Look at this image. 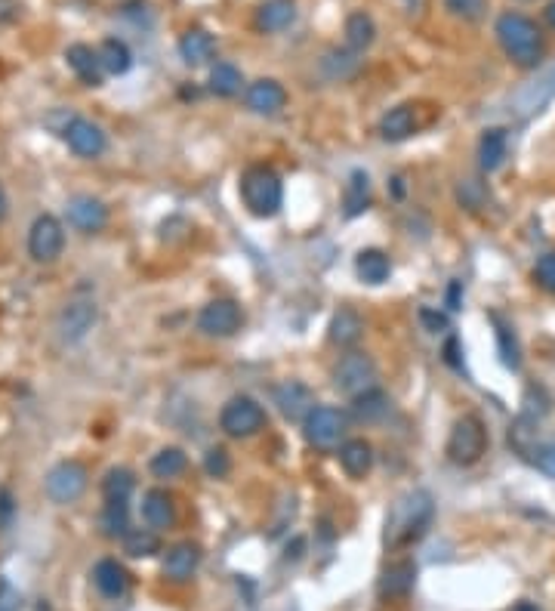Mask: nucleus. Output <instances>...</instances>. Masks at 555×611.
<instances>
[{
    "label": "nucleus",
    "mask_w": 555,
    "mask_h": 611,
    "mask_svg": "<svg viewBox=\"0 0 555 611\" xmlns=\"http://www.w3.org/2000/svg\"><path fill=\"white\" fill-rule=\"evenodd\" d=\"M525 460H528L531 466H537L543 476L555 479V442H537V445L525 454Z\"/></svg>",
    "instance_id": "ea45409f"
},
{
    "label": "nucleus",
    "mask_w": 555,
    "mask_h": 611,
    "mask_svg": "<svg viewBox=\"0 0 555 611\" xmlns=\"http://www.w3.org/2000/svg\"><path fill=\"white\" fill-rule=\"evenodd\" d=\"M389 408H392V399L380 386L367 389V392H361L352 399V414H355L358 423H380L389 414Z\"/></svg>",
    "instance_id": "bb28decb"
},
{
    "label": "nucleus",
    "mask_w": 555,
    "mask_h": 611,
    "mask_svg": "<svg viewBox=\"0 0 555 611\" xmlns=\"http://www.w3.org/2000/svg\"><path fill=\"white\" fill-rule=\"evenodd\" d=\"M423 321L429 325V331H432V334H438V331L448 328V321H444V315H432L429 309H423Z\"/></svg>",
    "instance_id": "c03bdc74"
},
{
    "label": "nucleus",
    "mask_w": 555,
    "mask_h": 611,
    "mask_svg": "<svg viewBox=\"0 0 555 611\" xmlns=\"http://www.w3.org/2000/svg\"><path fill=\"white\" fill-rule=\"evenodd\" d=\"M552 96H555V65H549L543 75L528 81L522 90L512 96V109H515L518 118H534L552 102Z\"/></svg>",
    "instance_id": "f8f14e48"
},
{
    "label": "nucleus",
    "mask_w": 555,
    "mask_h": 611,
    "mask_svg": "<svg viewBox=\"0 0 555 611\" xmlns=\"http://www.w3.org/2000/svg\"><path fill=\"white\" fill-rule=\"evenodd\" d=\"M68 223L81 232H99L108 223V210L102 201L90 198V195H78L68 201Z\"/></svg>",
    "instance_id": "f3484780"
},
{
    "label": "nucleus",
    "mask_w": 555,
    "mask_h": 611,
    "mask_svg": "<svg viewBox=\"0 0 555 611\" xmlns=\"http://www.w3.org/2000/svg\"><path fill=\"white\" fill-rule=\"evenodd\" d=\"M491 321H494V328H497V343H500V358H503V365L512 368V371H518V368H522V349H518V340H515L512 328L503 325L500 315H491Z\"/></svg>",
    "instance_id": "4c0bfd02"
},
{
    "label": "nucleus",
    "mask_w": 555,
    "mask_h": 611,
    "mask_svg": "<svg viewBox=\"0 0 555 611\" xmlns=\"http://www.w3.org/2000/svg\"><path fill=\"white\" fill-rule=\"evenodd\" d=\"M546 22H549V25L555 28V0H552V4L546 7Z\"/></svg>",
    "instance_id": "a18cd8bd"
},
{
    "label": "nucleus",
    "mask_w": 555,
    "mask_h": 611,
    "mask_svg": "<svg viewBox=\"0 0 555 611\" xmlns=\"http://www.w3.org/2000/svg\"><path fill=\"white\" fill-rule=\"evenodd\" d=\"M59 136L68 142V149L81 158H99L105 152V133L99 124L81 118V115H68L59 127Z\"/></svg>",
    "instance_id": "9d476101"
},
{
    "label": "nucleus",
    "mask_w": 555,
    "mask_h": 611,
    "mask_svg": "<svg viewBox=\"0 0 555 611\" xmlns=\"http://www.w3.org/2000/svg\"><path fill=\"white\" fill-rule=\"evenodd\" d=\"M62 247H65V229L56 217L44 213L37 217L28 229V254L34 263H53L62 257Z\"/></svg>",
    "instance_id": "6e6552de"
},
{
    "label": "nucleus",
    "mask_w": 555,
    "mask_h": 611,
    "mask_svg": "<svg viewBox=\"0 0 555 611\" xmlns=\"http://www.w3.org/2000/svg\"><path fill=\"white\" fill-rule=\"evenodd\" d=\"M509 155V136L503 127H491L481 133V142H478V161H481V170L485 173H494L503 167Z\"/></svg>",
    "instance_id": "a878e982"
},
{
    "label": "nucleus",
    "mask_w": 555,
    "mask_h": 611,
    "mask_svg": "<svg viewBox=\"0 0 555 611\" xmlns=\"http://www.w3.org/2000/svg\"><path fill=\"white\" fill-rule=\"evenodd\" d=\"M293 19H296L293 0H266V4L256 10V28L259 31H269V34L290 28Z\"/></svg>",
    "instance_id": "c756f323"
},
{
    "label": "nucleus",
    "mask_w": 555,
    "mask_h": 611,
    "mask_svg": "<svg viewBox=\"0 0 555 611\" xmlns=\"http://www.w3.org/2000/svg\"><path fill=\"white\" fill-rule=\"evenodd\" d=\"M370 198H374V186H370L367 170H352L346 179V192H343V213L352 217H361V213L370 207Z\"/></svg>",
    "instance_id": "393cba45"
},
{
    "label": "nucleus",
    "mask_w": 555,
    "mask_h": 611,
    "mask_svg": "<svg viewBox=\"0 0 555 611\" xmlns=\"http://www.w3.org/2000/svg\"><path fill=\"white\" fill-rule=\"evenodd\" d=\"M124 550L133 556V559H145V556H155L161 553V541L155 528H130L124 534Z\"/></svg>",
    "instance_id": "72a5a7b5"
},
{
    "label": "nucleus",
    "mask_w": 555,
    "mask_h": 611,
    "mask_svg": "<svg viewBox=\"0 0 555 611\" xmlns=\"http://www.w3.org/2000/svg\"><path fill=\"white\" fill-rule=\"evenodd\" d=\"M185 466H189V457H185L182 448H161L152 457V473L158 479H176V476L185 473Z\"/></svg>",
    "instance_id": "e433bc0d"
},
{
    "label": "nucleus",
    "mask_w": 555,
    "mask_h": 611,
    "mask_svg": "<svg viewBox=\"0 0 555 611\" xmlns=\"http://www.w3.org/2000/svg\"><path fill=\"white\" fill-rule=\"evenodd\" d=\"M333 386H337L340 392L346 395H361L367 389L377 386V365L374 358H370L367 352H346L340 358V365L333 368Z\"/></svg>",
    "instance_id": "423d86ee"
},
{
    "label": "nucleus",
    "mask_w": 555,
    "mask_h": 611,
    "mask_svg": "<svg viewBox=\"0 0 555 611\" xmlns=\"http://www.w3.org/2000/svg\"><path fill=\"white\" fill-rule=\"evenodd\" d=\"M142 519H145L148 528H155V531L170 528L176 522V503H173V497L164 488L145 491V497H142Z\"/></svg>",
    "instance_id": "412c9836"
},
{
    "label": "nucleus",
    "mask_w": 555,
    "mask_h": 611,
    "mask_svg": "<svg viewBox=\"0 0 555 611\" xmlns=\"http://www.w3.org/2000/svg\"><path fill=\"white\" fill-rule=\"evenodd\" d=\"M93 584L105 599H121L130 590V574L121 562L115 559H102L93 568Z\"/></svg>",
    "instance_id": "aec40b11"
},
{
    "label": "nucleus",
    "mask_w": 555,
    "mask_h": 611,
    "mask_svg": "<svg viewBox=\"0 0 555 611\" xmlns=\"http://www.w3.org/2000/svg\"><path fill=\"white\" fill-rule=\"evenodd\" d=\"M133 485H136V476L127 470V466H111L102 479V494H105V500H130Z\"/></svg>",
    "instance_id": "c9c22d12"
},
{
    "label": "nucleus",
    "mask_w": 555,
    "mask_h": 611,
    "mask_svg": "<svg viewBox=\"0 0 555 611\" xmlns=\"http://www.w3.org/2000/svg\"><path fill=\"white\" fill-rule=\"evenodd\" d=\"M534 281L540 291H546L549 297H555V250H549V254H543L534 266Z\"/></svg>",
    "instance_id": "a19ab883"
},
{
    "label": "nucleus",
    "mask_w": 555,
    "mask_h": 611,
    "mask_svg": "<svg viewBox=\"0 0 555 611\" xmlns=\"http://www.w3.org/2000/svg\"><path fill=\"white\" fill-rule=\"evenodd\" d=\"M432 519H435V497L426 488L404 491L401 497H395V503L389 507L386 528H383V544L389 550H401V547L417 544L420 537L429 531Z\"/></svg>",
    "instance_id": "f257e3e1"
},
{
    "label": "nucleus",
    "mask_w": 555,
    "mask_h": 611,
    "mask_svg": "<svg viewBox=\"0 0 555 611\" xmlns=\"http://www.w3.org/2000/svg\"><path fill=\"white\" fill-rule=\"evenodd\" d=\"M244 102H247V109L256 115H278L287 105V90L278 81L263 78V81H253L244 90Z\"/></svg>",
    "instance_id": "4468645a"
},
{
    "label": "nucleus",
    "mask_w": 555,
    "mask_h": 611,
    "mask_svg": "<svg viewBox=\"0 0 555 611\" xmlns=\"http://www.w3.org/2000/svg\"><path fill=\"white\" fill-rule=\"evenodd\" d=\"M417 130H420V118H417V105H411V102L395 105V109H389L380 118V136L386 142H401L407 136H414Z\"/></svg>",
    "instance_id": "dca6fc26"
},
{
    "label": "nucleus",
    "mask_w": 555,
    "mask_h": 611,
    "mask_svg": "<svg viewBox=\"0 0 555 611\" xmlns=\"http://www.w3.org/2000/svg\"><path fill=\"white\" fill-rule=\"evenodd\" d=\"M198 565H201V547L192 541H182V544L170 547L164 556V574L170 581H189L198 571Z\"/></svg>",
    "instance_id": "6ab92c4d"
},
{
    "label": "nucleus",
    "mask_w": 555,
    "mask_h": 611,
    "mask_svg": "<svg viewBox=\"0 0 555 611\" xmlns=\"http://www.w3.org/2000/svg\"><path fill=\"white\" fill-rule=\"evenodd\" d=\"M87 470L78 460H62L47 473V494L56 503H74L87 491Z\"/></svg>",
    "instance_id": "9b49d317"
},
{
    "label": "nucleus",
    "mask_w": 555,
    "mask_h": 611,
    "mask_svg": "<svg viewBox=\"0 0 555 611\" xmlns=\"http://www.w3.org/2000/svg\"><path fill=\"white\" fill-rule=\"evenodd\" d=\"M99 59H102L105 75H127L130 65H133L130 47H127L124 41H118V38L102 41V47H99Z\"/></svg>",
    "instance_id": "2f4dec72"
},
{
    "label": "nucleus",
    "mask_w": 555,
    "mask_h": 611,
    "mask_svg": "<svg viewBox=\"0 0 555 611\" xmlns=\"http://www.w3.org/2000/svg\"><path fill=\"white\" fill-rule=\"evenodd\" d=\"M355 272L364 284H383L392 275V260L377 247H367L355 257Z\"/></svg>",
    "instance_id": "c85d7f7f"
},
{
    "label": "nucleus",
    "mask_w": 555,
    "mask_h": 611,
    "mask_svg": "<svg viewBox=\"0 0 555 611\" xmlns=\"http://www.w3.org/2000/svg\"><path fill=\"white\" fill-rule=\"evenodd\" d=\"M130 507L127 500H105V510H102V534L105 537H124L130 531Z\"/></svg>",
    "instance_id": "f704fd0d"
},
{
    "label": "nucleus",
    "mask_w": 555,
    "mask_h": 611,
    "mask_svg": "<svg viewBox=\"0 0 555 611\" xmlns=\"http://www.w3.org/2000/svg\"><path fill=\"white\" fill-rule=\"evenodd\" d=\"M303 429H306V439L312 448L330 451V448H337L346 436V414L340 408H330V405H315L312 414L303 420Z\"/></svg>",
    "instance_id": "0eeeda50"
},
{
    "label": "nucleus",
    "mask_w": 555,
    "mask_h": 611,
    "mask_svg": "<svg viewBox=\"0 0 555 611\" xmlns=\"http://www.w3.org/2000/svg\"><path fill=\"white\" fill-rule=\"evenodd\" d=\"M179 56L185 65H207L213 56H216V41H213V34H207L204 28H192V31H185L182 38H179Z\"/></svg>",
    "instance_id": "4be33fe9"
},
{
    "label": "nucleus",
    "mask_w": 555,
    "mask_h": 611,
    "mask_svg": "<svg viewBox=\"0 0 555 611\" xmlns=\"http://www.w3.org/2000/svg\"><path fill=\"white\" fill-rule=\"evenodd\" d=\"M414 581H417V565L411 559H401V562H392L383 578H380V596L386 599H398V596H407L414 590Z\"/></svg>",
    "instance_id": "b1692460"
},
{
    "label": "nucleus",
    "mask_w": 555,
    "mask_h": 611,
    "mask_svg": "<svg viewBox=\"0 0 555 611\" xmlns=\"http://www.w3.org/2000/svg\"><path fill=\"white\" fill-rule=\"evenodd\" d=\"M488 451V429L485 423H481L475 414H463L451 436H448V448H444V454H448V460L454 466H475L481 457H485Z\"/></svg>",
    "instance_id": "20e7f679"
},
{
    "label": "nucleus",
    "mask_w": 555,
    "mask_h": 611,
    "mask_svg": "<svg viewBox=\"0 0 555 611\" xmlns=\"http://www.w3.org/2000/svg\"><path fill=\"white\" fill-rule=\"evenodd\" d=\"M204 470L213 476V479H222V476H229L232 470V463H229V454L226 448H210L207 457H204Z\"/></svg>",
    "instance_id": "79ce46f5"
},
{
    "label": "nucleus",
    "mask_w": 555,
    "mask_h": 611,
    "mask_svg": "<svg viewBox=\"0 0 555 611\" xmlns=\"http://www.w3.org/2000/svg\"><path fill=\"white\" fill-rule=\"evenodd\" d=\"M241 325H244V312L229 297L210 300L198 315V331L207 337H232L241 331Z\"/></svg>",
    "instance_id": "1a4fd4ad"
},
{
    "label": "nucleus",
    "mask_w": 555,
    "mask_h": 611,
    "mask_svg": "<svg viewBox=\"0 0 555 611\" xmlns=\"http://www.w3.org/2000/svg\"><path fill=\"white\" fill-rule=\"evenodd\" d=\"M340 466L349 479H364L374 470V445L364 439H349L340 445Z\"/></svg>",
    "instance_id": "5701e85b"
},
{
    "label": "nucleus",
    "mask_w": 555,
    "mask_h": 611,
    "mask_svg": "<svg viewBox=\"0 0 555 611\" xmlns=\"http://www.w3.org/2000/svg\"><path fill=\"white\" fill-rule=\"evenodd\" d=\"M65 59L71 65V71L78 75L87 87H102V78H105V68H102V59H99V50L87 47V44H71L65 50Z\"/></svg>",
    "instance_id": "a211bd4d"
},
{
    "label": "nucleus",
    "mask_w": 555,
    "mask_h": 611,
    "mask_svg": "<svg viewBox=\"0 0 555 611\" xmlns=\"http://www.w3.org/2000/svg\"><path fill=\"white\" fill-rule=\"evenodd\" d=\"M377 41V25H374V19H370L367 13H352L349 19H346V44H349V50L352 53H364L370 44Z\"/></svg>",
    "instance_id": "7c9ffc66"
},
{
    "label": "nucleus",
    "mask_w": 555,
    "mask_h": 611,
    "mask_svg": "<svg viewBox=\"0 0 555 611\" xmlns=\"http://www.w3.org/2000/svg\"><path fill=\"white\" fill-rule=\"evenodd\" d=\"M444 10L463 22H481L488 16V0H444Z\"/></svg>",
    "instance_id": "58836bf2"
},
{
    "label": "nucleus",
    "mask_w": 555,
    "mask_h": 611,
    "mask_svg": "<svg viewBox=\"0 0 555 611\" xmlns=\"http://www.w3.org/2000/svg\"><path fill=\"white\" fill-rule=\"evenodd\" d=\"M518 611H537V608H531V605H518Z\"/></svg>",
    "instance_id": "de8ad7c7"
},
{
    "label": "nucleus",
    "mask_w": 555,
    "mask_h": 611,
    "mask_svg": "<svg viewBox=\"0 0 555 611\" xmlns=\"http://www.w3.org/2000/svg\"><path fill=\"white\" fill-rule=\"evenodd\" d=\"M241 71L235 68V65H229V62H216L213 68H210V93H216V96H222V99H232V96H238L241 93Z\"/></svg>",
    "instance_id": "473e14b6"
},
{
    "label": "nucleus",
    "mask_w": 555,
    "mask_h": 611,
    "mask_svg": "<svg viewBox=\"0 0 555 611\" xmlns=\"http://www.w3.org/2000/svg\"><path fill=\"white\" fill-rule=\"evenodd\" d=\"M522 4H528V0H522Z\"/></svg>",
    "instance_id": "09e8293b"
},
{
    "label": "nucleus",
    "mask_w": 555,
    "mask_h": 611,
    "mask_svg": "<svg viewBox=\"0 0 555 611\" xmlns=\"http://www.w3.org/2000/svg\"><path fill=\"white\" fill-rule=\"evenodd\" d=\"M10 516H13V497L10 491H0V528L10 525Z\"/></svg>",
    "instance_id": "37998d69"
},
{
    "label": "nucleus",
    "mask_w": 555,
    "mask_h": 611,
    "mask_svg": "<svg viewBox=\"0 0 555 611\" xmlns=\"http://www.w3.org/2000/svg\"><path fill=\"white\" fill-rule=\"evenodd\" d=\"M361 334H364V321L355 309H340L327 325V337L333 346H355Z\"/></svg>",
    "instance_id": "cd10ccee"
},
{
    "label": "nucleus",
    "mask_w": 555,
    "mask_h": 611,
    "mask_svg": "<svg viewBox=\"0 0 555 611\" xmlns=\"http://www.w3.org/2000/svg\"><path fill=\"white\" fill-rule=\"evenodd\" d=\"M219 426H222V433L232 439H250L266 426V411L256 399H250V395H235V399L222 405Z\"/></svg>",
    "instance_id": "39448f33"
},
{
    "label": "nucleus",
    "mask_w": 555,
    "mask_h": 611,
    "mask_svg": "<svg viewBox=\"0 0 555 611\" xmlns=\"http://www.w3.org/2000/svg\"><path fill=\"white\" fill-rule=\"evenodd\" d=\"M7 213V195H4V189H0V217H4Z\"/></svg>",
    "instance_id": "49530a36"
},
{
    "label": "nucleus",
    "mask_w": 555,
    "mask_h": 611,
    "mask_svg": "<svg viewBox=\"0 0 555 611\" xmlns=\"http://www.w3.org/2000/svg\"><path fill=\"white\" fill-rule=\"evenodd\" d=\"M96 325V306L90 300H74L59 315V337L65 343H81Z\"/></svg>",
    "instance_id": "ddd939ff"
},
{
    "label": "nucleus",
    "mask_w": 555,
    "mask_h": 611,
    "mask_svg": "<svg viewBox=\"0 0 555 611\" xmlns=\"http://www.w3.org/2000/svg\"><path fill=\"white\" fill-rule=\"evenodd\" d=\"M275 405L281 408V414L287 420H306L315 408V395L309 386L296 383V380H287L275 389Z\"/></svg>",
    "instance_id": "2eb2a0df"
},
{
    "label": "nucleus",
    "mask_w": 555,
    "mask_h": 611,
    "mask_svg": "<svg viewBox=\"0 0 555 611\" xmlns=\"http://www.w3.org/2000/svg\"><path fill=\"white\" fill-rule=\"evenodd\" d=\"M241 201L244 207L259 220H269L281 210L284 204V186H281V176L266 167V164H250L241 173V183H238Z\"/></svg>",
    "instance_id": "7ed1b4c3"
},
{
    "label": "nucleus",
    "mask_w": 555,
    "mask_h": 611,
    "mask_svg": "<svg viewBox=\"0 0 555 611\" xmlns=\"http://www.w3.org/2000/svg\"><path fill=\"white\" fill-rule=\"evenodd\" d=\"M506 59L518 68H537L546 59V34L525 13H503L494 25Z\"/></svg>",
    "instance_id": "f03ea898"
}]
</instances>
